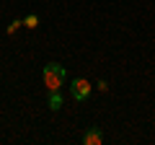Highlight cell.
Instances as JSON below:
<instances>
[{"label": "cell", "mask_w": 155, "mask_h": 145, "mask_svg": "<svg viewBox=\"0 0 155 145\" xmlns=\"http://www.w3.org/2000/svg\"><path fill=\"white\" fill-rule=\"evenodd\" d=\"M21 23H23V21H13V23H11V26H8V34H16V29H18V26H21Z\"/></svg>", "instance_id": "8992f818"}, {"label": "cell", "mask_w": 155, "mask_h": 145, "mask_svg": "<svg viewBox=\"0 0 155 145\" xmlns=\"http://www.w3.org/2000/svg\"><path fill=\"white\" fill-rule=\"evenodd\" d=\"M60 106H62V93H60V91H52V93H49V109L57 112Z\"/></svg>", "instance_id": "277c9868"}, {"label": "cell", "mask_w": 155, "mask_h": 145, "mask_svg": "<svg viewBox=\"0 0 155 145\" xmlns=\"http://www.w3.org/2000/svg\"><path fill=\"white\" fill-rule=\"evenodd\" d=\"M83 143L85 145H101V143H104V132H101V127H88V132L83 135Z\"/></svg>", "instance_id": "3957f363"}, {"label": "cell", "mask_w": 155, "mask_h": 145, "mask_svg": "<svg viewBox=\"0 0 155 145\" xmlns=\"http://www.w3.org/2000/svg\"><path fill=\"white\" fill-rule=\"evenodd\" d=\"M70 93H72V99H78V101H85L88 99V93H91V86H88V80L85 78H75L70 83Z\"/></svg>", "instance_id": "7a4b0ae2"}, {"label": "cell", "mask_w": 155, "mask_h": 145, "mask_svg": "<svg viewBox=\"0 0 155 145\" xmlns=\"http://www.w3.org/2000/svg\"><path fill=\"white\" fill-rule=\"evenodd\" d=\"M23 26H26V29H36V26H39V18H36V16H28L26 21H23Z\"/></svg>", "instance_id": "5b68a950"}, {"label": "cell", "mask_w": 155, "mask_h": 145, "mask_svg": "<svg viewBox=\"0 0 155 145\" xmlns=\"http://www.w3.org/2000/svg\"><path fill=\"white\" fill-rule=\"evenodd\" d=\"M44 86H47V91H60V86L65 83V78H67V72H65V67L62 65H57V62H49V65H44Z\"/></svg>", "instance_id": "6da1fadb"}]
</instances>
